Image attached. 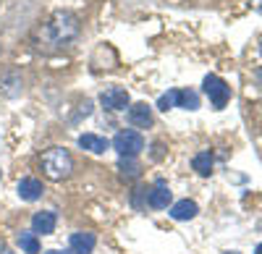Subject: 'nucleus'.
<instances>
[{
    "label": "nucleus",
    "instance_id": "nucleus-1",
    "mask_svg": "<svg viewBox=\"0 0 262 254\" xmlns=\"http://www.w3.org/2000/svg\"><path fill=\"white\" fill-rule=\"evenodd\" d=\"M79 34V18L69 11H58L50 16V21L45 24V29L39 32V37H45L50 45H66V42H71L74 37Z\"/></svg>",
    "mask_w": 262,
    "mask_h": 254
},
{
    "label": "nucleus",
    "instance_id": "nucleus-7",
    "mask_svg": "<svg viewBox=\"0 0 262 254\" xmlns=\"http://www.w3.org/2000/svg\"><path fill=\"white\" fill-rule=\"evenodd\" d=\"M55 223H58V215L53 213V210H42V213H34V218H32V230L39 236H48V234H53L55 230Z\"/></svg>",
    "mask_w": 262,
    "mask_h": 254
},
{
    "label": "nucleus",
    "instance_id": "nucleus-9",
    "mask_svg": "<svg viewBox=\"0 0 262 254\" xmlns=\"http://www.w3.org/2000/svg\"><path fill=\"white\" fill-rule=\"evenodd\" d=\"M69 246H71V251H74V254H92V251H95V246H97V239H95V234L79 230V234H74V236H71Z\"/></svg>",
    "mask_w": 262,
    "mask_h": 254
},
{
    "label": "nucleus",
    "instance_id": "nucleus-13",
    "mask_svg": "<svg viewBox=\"0 0 262 254\" xmlns=\"http://www.w3.org/2000/svg\"><path fill=\"white\" fill-rule=\"evenodd\" d=\"M191 165H194V171L200 173V176H210V173H212V165H215V157H212V152H210V150L196 152V155H194V160H191Z\"/></svg>",
    "mask_w": 262,
    "mask_h": 254
},
{
    "label": "nucleus",
    "instance_id": "nucleus-5",
    "mask_svg": "<svg viewBox=\"0 0 262 254\" xmlns=\"http://www.w3.org/2000/svg\"><path fill=\"white\" fill-rule=\"evenodd\" d=\"M100 102H102V108L118 113V110H126V108H128L131 100H128V92H126L123 87H107V89L100 95Z\"/></svg>",
    "mask_w": 262,
    "mask_h": 254
},
{
    "label": "nucleus",
    "instance_id": "nucleus-20",
    "mask_svg": "<svg viewBox=\"0 0 262 254\" xmlns=\"http://www.w3.org/2000/svg\"><path fill=\"white\" fill-rule=\"evenodd\" d=\"M254 254H262V244H257V249H254Z\"/></svg>",
    "mask_w": 262,
    "mask_h": 254
},
{
    "label": "nucleus",
    "instance_id": "nucleus-3",
    "mask_svg": "<svg viewBox=\"0 0 262 254\" xmlns=\"http://www.w3.org/2000/svg\"><path fill=\"white\" fill-rule=\"evenodd\" d=\"M144 136L137 131V129H126V131H118L116 139H113V150L121 155V157H137L142 150H144Z\"/></svg>",
    "mask_w": 262,
    "mask_h": 254
},
{
    "label": "nucleus",
    "instance_id": "nucleus-11",
    "mask_svg": "<svg viewBox=\"0 0 262 254\" xmlns=\"http://www.w3.org/2000/svg\"><path fill=\"white\" fill-rule=\"evenodd\" d=\"M196 213H200V207H196V202H191V199H181V202H176V204L170 207V218L179 220V223L194 220Z\"/></svg>",
    "mask_w": 262,
    "mask_h": 254
},
{
    "label": "nucleus",
    "instance_id": "nucleus-6",
    "mask_svg": "<svg viewBox=\"0 0 262 254\" xmlns=\"http://www.w3.org/2000/svg\"><path fill=\"white\" fill-rule=\"evenodd\" d=\"M128 123L134 126V129H149L152 126V108L147 102L128 105Z\"/></svg>",
    "mask_w": 262,
    "mask_h": 254
},
{
    "label": "nucleus",
    "instance_id": "nucleus-2",
    "mask_svg": "<svg viewBox=\"0 0 262 254\" xmlns=\"http://www.w3.org/2000/svg\"><path fill=\"white\" fill-rule=\"evenodd\" d=\"M39 168H42V176L45 178L63 181V178H69L71 171H74V157L69 155V150H63V147H50V150L42 152Z\"/></svg>",
    "mask_w": 262,
    "mask_h": 254
},
{
    "label": "nucleus",
    "instance_id": "nucleus-18",
    "mask_svg": "<svg viewBox=\"0 0 262 254\" xmlns=\"http://www.w3.org/2000/svg\"><path fill=\"white\" fill-rule=\"evenodd\" d=\"M249 6H252L254 11H259V13H262V0H252V3H249Z\"/></svg>",
    "mask_w": 262,
    "mask_h": 254
},
{
    "label": "nucleus",
    "instance_id": "nucleus-10",
    "mask_svg": "<svg viewBox=\"0 0 262 254\" xmlns=\"http://www.w3.org/2000/svg\"><path fill=\"white\" fill-rule=\"evenodd\" d=\"M16 192H18V197L24 202H37L45 189H42V181H37V178H21Z\"/></svg>",
    "mask_w": 262,
    "mask_h": 254
},
{
    "label": "nucleus",
    "instance_id": "nucleus-19",
    "mask_svg": "<svg viewBox=\"0 0 262 254\" xmlns=\"http://www.w3.org/2000/svg\"><path fill=\"white\" fill-rule=\"evenodd\" d=\"M45 254H66V251H60V249H50V251H45Z\"/></svg>",
    "mask_w": 262,
    "mask_h": 254
},
{
    "label": "nucleus",
    "instance_id": "nucleus-21",
    "mask_svg": "<svg viewBox=\"0 0 262 254\" xmlns=\"http://www.w3.org/2000/svg\"><path fill=\"white\" fill-rule=\"evenodd\" d=\"M259 81H262V74H259Z\"/></svg>",
    "mask_w": 262,
    "mask_h": 254
},
{
    "label": "nucleus",
    "instance_id": "nucleus-15",
    "mask_svg": "<svg viewBox=\"0 0 262 254\" xmlns=\"http://www.w3.org/2000/svg\"><path fill=\"white\" fill-rule=\"evenodd\" d=\"M176 108H184V110H196L200 108V95L194 89H179V105Z\"/></svg>",
    "mask_w": 262,
    "mask_h": 254
},
{
    "label": "nucleus",
    "instance_id": "nucleus-17",
    "mask_svg": "<svg viewBox=\"0 0 262 254\" xmlns=\"http://www.w3.org/2000/svg\"><path fill=\"white\" fill-rule=\"evenodd\" d=\"M176 105H179V89H168L158 97V110H163V113H168L170 108H176Z\"/></svg>",
    "mask_w": 262,
    "mask_h": 254
},
{
    "label": "nucleus",
    "instance_id": "nucleus-4",
    "mask_svg": "<svg viewBox=\"0 0 262 254\" xmlns=\"http://www.w3.org/2000/svg\"><path fill=\"white\" fill-rule=\"evenodd\" d=\"M202 87H205V95L210 97V102H212L215 110H223L226 105H228V100H231V87H228L221 76L207 74L205 81H202Z\"/></svg>",
    "mask_w": 262,
    "mask_h": 254
},
{
    "label": "nucleus",
    "instance_id": "nucleus-12",
    "mask_svg": "<svg viewBox=\"0 0 262 254\" xmlns=\"http://www.w3.org/2000/svg\"><path fill=\"white\" fill-rule=\"evenodd\" d=\"M79 147H81V150H86V152H92V155H102L111 144H107L105 136H97V134H81V136H79Z\"/></svg>",
    "mask_w": 262,
    "mask_h": 254
},
{
    "label": "nucleus",
    "instance_id": "nucleus-14",
    "mask_svg": "<svg viewBox=\"0 0 262 254\" xmlns=\"http://www.w3.org/2000/svg\"><path fill=\"white\" fill-rule=\"evenodd\" d=\"M118 171H121V178L123 181H137L142 176V171H139V165L134 163V157H121Z\"/></svg>",
    "mask_w": 262,
    "mask_h": 254
},
{
    "label": "nucleus",
    "instance_id": "nucleus-16",
    "mask_svg": "<svg viewBox=\"0 0 262 254\" xmlns=\"http://www.w3.org/2000/svg\"><path fill=\"white\" fill-rule=\"evenodd\" d=\"M18 246L24 254H39V236L34 234V230H29V234H21L18 236Z\"/></svg>",
    "mask_w": 262,
    "mask_h": 254
},
{
    "label": "nucleus",
    "instance_id": "nucleus-8",
    "mask_svg": "<svg viewBox=\"0 0 262 254\" xmlns=\"http://www.w3.org/2000/svg\"><path fill=\"white\" fill-rule=\"evenodd\" d=\"M147 199H149V207H155V210H165L170 204V189L163 178H158V183L147 192Z\"/></svg>",
    "mask_w": 262,
    "mask_h": 254
}]
</instances>
